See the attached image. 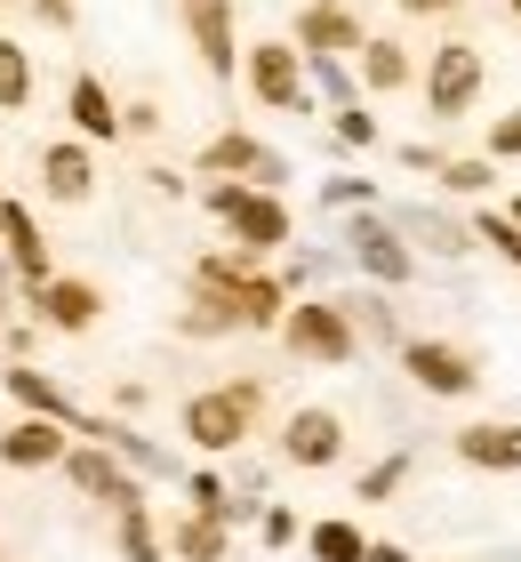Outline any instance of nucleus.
Here are the masks:
<instances>
[{
    "label": "nucleus",
    "mask_w": 521,
    "mask_h": 562,
    "mask_svg": "<svg viewBox=\"0 0 521 562\" xmlns=\"http://www.w3.org/2000/svg\"><path fill=\"white\" fill-rule=\"evenodd\" d=\"M201 210L225 225V241L257 249V258H281L297 241V210L281 201V186H249V177H208L201 186Z\"/></svg>",
    "instance_id": "nucleus-1"
},
{
    "label": "nucleus",
    "mask_w": 521,
    "mask_h": 562,
    "mask_svg": "<svg viewBox=\"0 0 521 562\" xmlns=\"http://www.w3.org/2000/svg\"><path fill=\"white\" fill-rule=\"evenodd\" d=\"M257 418H265V378H225V386H201V394L177 402V434H185L201 458L249 450Z\"/></svg>",
    "instance_id": "nucleus-2"
},
{
    "label": "nucleus",
    "mask_w": 521,
    "mask_h": 562,
    "mask_svg": "<svg viewBox=\"0 0 521 562\" xmlns=\"http://www.w3.org/2000/svg\"><path fill=\"white\" fill-rule=\"evenodd\" d=\"M273 338L290 346L297 362H313V370H346L353 353H361L353 322H346V305H337V297H321V290H305V297H290V305H281Z\"/></svg>",
    "instance_id": "nucleus-3"
},
{
    "label": "nucleus",
    "mask_w": 521,
    "mask_h": 562,
    "mask_svg": "<svg viewBox=\"0 0 521 562\" xmlns=\"http://www.w3.org/2000/svg\"><path fill=\"white\" fill-rule=\"evenodd\" d=\"M394 362H401L409 386L433 394V402H465V394H482V378H489V362L474 346H457V338H401Z\"/></svg>",
    "instance_id": "nucleus-4"
},
{
    "label": "nucleus",
    "mask_w": 521,
    "mask_h": 562,
    "mask_svg": "<svg viewBox=\"0 0 521 562\" xmlns=\"http://www.w3.org/2000/svg\"><path fill=\"white\" fill-rule=\"evenodd\" d=\"M426 113L433 121H465L482 105V89H489V57H482V41H441L426 48Z\"/></svg>",
    "instance_id": "nucleus-5"
},
{
    "label": "nucleus",
    "mask_w": 521,
    "mask_h": 562,
    "mask_svg": "<svg viewBox=\"0 0 521 562\" xmlns=\"http://www.w3.org/2000/svg\"><path fill=\"white\" fill-rule=\"evenodd\" d=\"M57 474H65L81 498H97L104 515H121V506H152V498H145V474L128 467V458H113L104 442H89V434H72V450L57 458Z\"/></svg>",
    "instance_id": "nucleus-6"
},
{
    "label": "nucleus",
    "mask_w": 521,
    "mask_h": 562,
    "mask_svg": "<svg viewBox=\"0 0 521 562\" xmlns=\"http://www.w3.org/2000/svg\"><path fill=\"white\" fill-rule=\"evenodd\" d=\"M241 81L265 113H313V89H305V57L297 41H241Z\"/></svg>",
    "instance_id": "nucleus-7"
},
{
    "label": "nucleus",
    "mask_w": 521,
    "mask_h": 562,
    "mask_svg": "<svg viewBox=\"0 0 521 562\" xmlns=\"http://www.w3.org/2000/svg\"><path fill=\"white\" fill-rule=\"evenodd\" d=\"M346 258L361 266V281H377V290H401V281H417V266H426L401 241V225L377 217V210H346Z\"/></svg>",
    "instance_id": "nucleus-8"
},
{
    "label": "nucleus",
    "mask_w": 521,
    "mask_h": 562,
    "mask_svg": "<svg viewBox=\"0 0 521 562\" xmlns=\"http://www.w3.org/2000/svg\"><path fill=\"white\" fill-rule=\"evenodd\" d=\"M24 314H33V329H57V338H89V329L104 322V290L81 273H48L24 290Z\"/></svg>",
    "instance_id": "nucleus-9"
},
{
    "label": "nucleus",
    "mask_w": 521,
    "mask_h": 562,
    "mask_svg": "<svg viewBox=\"0 0 521 562\" xmlns=\"http://www.w3.org/2000/svg\"><path fill=\"white\" fill-rule=\"evenodd\" d=\"M201 177H249V186H290V153L265 145L257 130H217L201 153H193Z\"/></svg>",
    "instance_id": "nucleus-10"
},
{
    "label": "nucleus",
    "mask_w": 521,
    "mask_h": 562,
    "mask_svg": "<svg viewBox=\"0 0 521 562\" xmlns=\"http://www.w3.org/2000/svg\"><path fill=\"white\" fill-rule=\"evenodd\" d=\"M281 458H290L297 474H329L337 458H346V418H337L329 402H297V411L281 418Z\"/></svg>",
    "instance_id": "nucleus-11"
},
{
    "label": "nucleus",
    "mask_w": 521,
    "mask_h": 562,
    "mask_svg": "<svg viewBox=\"0 0 521 562\" xmlns=\"http://www.w3.org/2000/svg\"><path fill=\"white\" fill-rule=\"evenodd\" d=\"M177 16H185V41L208 81H233L241 72V24H233V0H177Z\"/></svg>",
    "instance_id": "nucleus-12"
},
{
    "label": "nucleus",
    "mask_w": 521,
    "mask_h": 562,
    "mask_svg": "<svg viewBox=\"0 0 521 562\" xmlns=\"http://www.w3.org/2000/svg\"><path fill=\"white\" fill-rule=\"evenodd\" d=\"M401 225V241L417 249V258H474V217H457V210H441V201H409V210H394Z\"/></svg>",
    "instance_id": "nucleus-13"
},
{
    "label": "nucleus",
    "mask_w": 521,
    "mask_h": 562,
    "mask_svg": "<svg viewBox=\"0 0 521 562\" xmlns=\"http://www.w3.org/2000/svg\"><path fill=\"white\" fill-rule=\"evenodd\" d=\"M0 258H9L16 290H33V281L57 273V258H48V234H41V217H33V201H9V193H0Z\"/></svg>",
    "instance_id": "nucleus-14"
},
{
    "label": "nucleus",
    "mask_w": 521,
    "mask_h": 562,
    "mask_svg": "<svg viewBox=\"0 0 521 562\" xmlns=\"http://www.w3.org/2000/svg\"><path fill=\"white\" fill-rule=\"evenodd\" d=\"M361 33H370V24H361L353 0H305L290 41H297V57H353Z\"/></svg>",
    "instance_id": "nucleus-15"
},
{
    "label": "nucleus",
    "mask_w": 521,
    "mask_h": 562,
    "mask_svg": "<svg viewBox=\"0 0 521 562\" xmlns=\"http://www.w3.org/2000/svg\"><path fill=\"white\" fill-rule=\"evenodd\" d=\"M346 65H353L361 97H401V89H417V57H409L401 33H361V48H353Z\"/></svg>",
    "instance_id": "nucleus-16"
},
{
    "label": "nucleus",
    "mask_w": 521,
    "mask_h": 562,
    "mask_svg": "<svg viewBox=\"0 0 521 562\" xmlns=\"http://www.w3.org/2000/svg\"><path fill=\"white\" fill-rule=\"evenodd\" d=\"M89 193H97V145H81V137L41 145V201H57V210H81Z\"/></svg>",
    "instance_id": "nucleus-17"
},
{
    "label": "nucleus",
    "mask_w": 521,
    "mask_h": 562,
    "mask_svg": "<svg viewBox=\"0 0 521 562\" xmlns=\"http://www.w3.org/2000/svg\"><path fill=\"white\" fill-rule=\"evenodd\" d=\"M450 450L474 474H521V418H474L450 434Z\"/></svg>",
    "instance_id": "nucleus-18"
},
{
    "label": "nucleus",
    "mask_w": 521,
    "mask_h": 562,
    "mask_svg": "<svg viewBox=\"0 0 521 562\" xmlns=\"http://www.w3.org/2000/svg\"><path fill=\"white\" fill-rule=\"evenodd\" d=\"M65 121L81 145H121V97L97 81V72H72L65 81Z\"/></svg>",
    "instance_id": "nucleus-19"
},
{
    "label": "nucleus",
    "mask_w": 521,
    "mask_h": 562,
    "mask_svg": "<svg viewBox=\"0 0 521 562\" xmlns=\"http://www.w3.org/2000/svg\"><path fill=\"white\" fill-rule=\"evenodd\" d=\"M65 450H72V426H65V418H33V411H24L9 434H0V467H16V474L57 467Z\"/></svg>",
    "instance_id": "nucleus-20"
},
{
    "label": "nucleus",
    "mask_w": 521,
    "mask_h": 562,
    "mask_svg": "<svg viewBox=\"0 0 521 562\" xmlns=\"http://www.w3.org/2000/svg\"><path fill=\"white\" fill-rule=\"evenodd\" d=\"M161 547H169V562H233V522L185 506V515L161 522Z\"/></svg>",
    "instance_id": "nucleus-21"
},
{
    "label": "nucleus",
    "mask_w": 521,
    "mask_h": 562,
    "mask_svg": "<svg viewBox=\"0 0 521 562\" xmlns=\"http://www.w3.org/2000/svg\"><path fill=\"white\" fill-rule=\"evenodd\" d=\"M72 434H89V442H104L113 458H128V467H137L145 482H152V474H169V450H161V442H145V434L128 426V418H97V411H81V418H72Z\"/></svg>",
    "instance_id": "nucleus-22"
},
{
    "label": "nucleus",
    "mask_w": 521,
    "mask_h": 562,
    "mask_svg": "<svg viewBox=\"0 0 521 562\" xmlns=\"http://www.w3.org/2000/svg\"><path fill=\"white\" fill-rule=\"evenodd\" d=\"M241 329V305H233L217 281H185V305H177V338H233Z\"/></svg>",
    "instance_id": "nucleus-23"
},
{
    "label": "nucleus",
    "mask_w": 521,
    "mask_h": 562,
    "mask_svg": "<svg viewBox=\"0 0 521 562\" xmlns=\"http://www.w3.org/2000/svg\"><path fill=\"white\" fill-rule=\"evenodd\" d=\"M0 386H9V394H16V411H33V418H65V426L81 418V402H72V394H65L48 370H33L24 353H16L9 370H0Z\"/></svg>",
    "instance_id": "nucleus-24"
},
{
    "label": "nucleus",
    "mask_w": 521,
    "mask_h": 562,
    "mask_svg": "<svg viewBox=\"0 0 521 562\" xmlns=\"http://www.w3.org/2000/svg\"><path fill=\"white\" fill-rule=\"evenodd\" d=\"M217 290L241 305V329H273L281 322V305H290V290L265 273V266H249V273H233V281H217Z\"/></svg>",
    "instance_id": "nucleus-25"
},
{
    "label": "nucleus",
    "mask_w": 521,
    "mask_h": 562,
    "mask_svg": "<svg viewBox=\"0 0 521 562\" xmlns=\"http://www.w3.org/2000/svg\"><path fill=\"white\" fill-rule=\"evenodd\" d=\"M337 305H346V322H353L361 346H401V338H409L401 314H394V297H385L377 281H370V290H353V297H337Z\"/></svg>",
    "instance_id": "nucleus-26"
},
{
    "label": "nucleus",
    "mask_w": 521,
    "mask_h": 562,
    "mask_svg": "<svg viewBox=\"0 0 521 562\" xmlns=\"http://www.w3.org/2000/svg\"><path fill=\"white\" fill-rule=\"evenodd\" d=\"M113 554L121 562H169L161 515H152V506H121V515H113Z\"/></svg>",
    "instance_id": "nucleus-27"
},
{
    "label": "nucleus",
    "mask_w": 521,
    "mask_h": 562,
    "mask_svg": "<svg viewBox=\"0 0 521 562\" xmlns=\"http://www.w3.org/2000/svg\"><path fill=\"white\" fill-rule=\"evenodd\" d=\"M297 539H305V554H313V562H361L370 530H361L353 515H321V522H305Z\"/></svg>",
    "instance_id": "nucleus-28"
},
{
    "label": "nucleus",
    "mask_w": 521,
    "mask_h": 562,
    "mask_svg": "<svg viewBox=\"0 0 521 562\" xmlns=\"http://www.w3.org/2000/svg\"><path fill=\"white\" fill-rule=\"evenodd\" d=\"M33 89H41V72H33V48L0 33V113H24V105H33Z\"/></svg>",
    "instance_id": "nucleus-29"
},
{
    "label": "nucleus",
    "mask_w": 521,
    "mask_h": 562,
    "mask_svg": "<svg viewBox=\"0 0 521 562\" xmlns=\"http://www.w3.org/2000/svg\"><path fill=\"white\" fill-rule=\"evenodd\" d=\"M433 186L457 193V201H482V193H498V161H489V153H465V161H450V153H441Z\"/></svg>",
    "instance_id": "nucleus-30"
},
{
    "label": "nucleus",
    "mask_w": 521,
    "mask_h": 562,
    "mask_svg": "<svg viewBox=\"0 0 521 562\" xmlns=\"http://www.w3.org/2000/svg\"><path fill=\"white\" fill-rule=\"evenodd\" d=\"M409 474H417V458L394 450V458H377V467H361L353 498H361V506H385V498H401V491H409Z\"/></svg>",
    "instance_id": "nucleus-31"
},
{
    "label": "nucleus",
    "mask_w": 521,
    "mask_h": 562,
    "mask_svg": "<svg viewBox=\"0 0 521 562\" xmlns=\"http://www.w3.org/2000/svg\"><path fill=\"white\" fill-rule=\"evenodd\" d=\"M305 89H313V105H346V97H361L346 57H305Z\"/></svg>",
    "instance_id": "nucleus-32"
},
{
    "label": "nucleus",
    "mask_w": 521,
    "mask_h": 562,
    "mask_svg": "<svg viewBox=\"0 0 521 562\" xmlns=\"http://www.w3.org/2000/svg\"><path fill=\"white\" fill-rule=\"evenodd\" d=\"M329 130H337V145H353V153H377V145H385L377 113L361 105V97H346V105H329Z\"/></svg>",
    "instance_id": "nucleus-33"
},
{
    "label": "nucleus",
    "mask_w": 521,
    "mask_h": 562,
    "mask_svg": "<svg viewBox=\"0 0 521 562\" xmlns=\"http://www.w3.org/2000/svg\"><path fill=\"white\" fill-rule=\"evenodd\" d=\"M249 522H257V539H265V554H290V547H297V530H305V522H297V506H257Z\"/></svg>",
    "instance_id": "nucleus-34"
},
{
    "label": "nucleus",
    "mask_w": 521,
    "mask_h": 562,
    "mask_svg": "<svg viewBox=\"0 0 521 562\" xmlns=\"http://www.w3.org/2000/svg\"><path fill=\"white\" fill-rule=\"evenodd\" d=\"M474 241H489L506 266H521V225H513L506 210H482V217H474Z\"/></svg>",
    "instance_id": "nucleus-35"
},
{
    "label": "nucleus",
    "mask_w": 521,
    "mask_h": 562,
    "mask_svg": "<svg viewBox=\"0 0 521 562\" xmlns=\"http://www.w3.org/2000/svg\"><path fill=\"white\" fill-rule=\"evenodd\" d=\"M281 258H290V266H281L273 281H281V290H290V297H305V290H313V281H321V273H329V258H321V249H281Z\"/></svg>",
    "instance_id": "nucleus-36"
},
{
    "label": "nucleus",
    "mask_w": 521,
    "mask_h": 562,
    "mask_svg": "<svg viewBox=\"0 0 521 562\" xmlns=\"http://www.w3.org/2000/svg\"><path fill=\"white\" fill-rule=\"evenodd\" d=\"M482 153H489V161H521V105H513V113H489Z\"/></svg>",
    "instance_id": "nucleus-37"
},
{
    "label": "nucleus",
    "mask_w": 521,
    "mask_h": 562,
    "mask_svg": "<svg viewBox=\"0 0 521 562\" xmlns=\"http://www.w3.org/2000/svg\"><path fill=\"white\" fill-rule=\"evenodd\" d=\"M321 201H329L337 217H346V210H377V186H370V177H329Z\"/></svg>",
    "instance_id": "nucleus-38"
},
{
    "label": "nucleus",
    "mask_w": 521,
    "mask_h": 562,
    "mask_svg": "<svg viewBox=\"0 0 521 562\" xmlns=\"http://www.w3.org/2000/svg\"><path fill=\"white\" fill-rule=\"evenodd\" d=\"M161 105H152V97H137V105H121V137H152V130H161Z\"/></svg>",
    "instance_id": "nucleus-39"
},
{
    "label": "nucleus",
    "mask_w": 521,
    "mask_h": 562,
    "mask_svg": "<svg viewBox=\"0 0 521 562\" xmlns=\"http://www.w3.org/2000/svg\"><path fill=\"white\" fill-rule=\"evenodd\" d=\"M33 24H48V33H72V24H81V0H33Z\"/></svg>",
    "instance_id": "nucleus-40"
},
{
    "label": "nucleus",
    "mask_w": 521,
    "mask_h": 562,
    "mask_svg": "<svg viewBox=\"0 0 521 562\" xmlns=\"http://www.w3.org/2000/svg\"><path fill=\"white\" fill-rule=\"evenodd\" d=\"M394 9H401V16H457L465 0H394Z\"/></svg>",
    "instance_id": "nucleus-41"
},
{
    "label": "nucleus",
    "mask_w": 521,
    "mask_h": 562,
    "mask_svg": "<svg viewBox=\"0 0 521 562\" xmlns=\"http://www.w3.org/2000/svg\"><path fill=\"white\" fill-rule=\"evenodd\" d=\"M361 562H417L401 539H370V547H361Z\"/></svg>",
    "instance_id": "nucleus-42"
},
{
    "label": "nucleus",
    "mask_w": 521,
    "mask_h": 562,
    "mask_svg": "<svg viewBox=\"0 0 521 562\" xmlns=\"http://www.w3.org/2000/svg\"><path fill=\"white\" fill-rule=\"evenodd\" d=\"M401 169H426L433 177L441 169V145H401Z\"/></svg>",
    "instance_id": "nucleus-43"
},
{
    "label": "nucleus",
    "mask_w": 521,
    "mask_h": 562,
    "mask_svg": "<svg viewBox=\"0 0 521 562\" xmlns=\"http://www.w3.org/2000/svg\"><path fill=\"white\" fill-rule=\"evenodd\" d=\"M506 217H513V225H521V193H513V201H506Z\"/></svg>",
    "instance_id": "nucleus-44"
},
{
    "label": "nucleus",
    "mask_w": 521,
    "mask_h": 562,
    "mask_svg": "<svg viewBox=\"0 0 521 562\" xmlns=\"http://www.w3.org/2000/svg\"><path fill=\"white\" fill-rule=\"evenodd\" d=\"M506 9H513V24H521V0H506Z\"/></svg>",
    "instance_id": "nucleus-45"
},
{
    "label": "nucleus",
    "mask_w": 521,
    "mask_h": 562,
    "mask_svg": "<svg viewBox=\"0 0 521 562\" xmlns=\"http://www.w3.org/2000/svg\"><path fill=\"white\" fill-rule=\"evenodd\" d=\"M0 562H9V547H0Z\"/></svg>",
    "instance_id": "nucleus-46"
}]
</instances>
